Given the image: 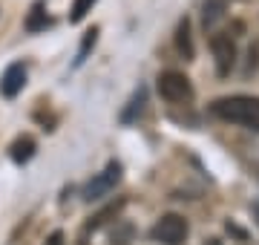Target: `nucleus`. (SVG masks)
Listing matches in <instances>:
<instances>
[{"instance_id": "nucleus-1", "label": "nucleus", "mask_w": 259, "mask_h": 245, "mask_svg": "<svg viewBox=\"0 0 259 245\" xmlns=\"http://www.w3.org/2000/svg\"><path fill=\"white\" fill-rule=\"evenodd\" d=\"M210 113L219 115L222 121L242 124L248 130L259 133V98L253 95H231V98H216L210 104Z\"/></svg>"}, {"instance_id": "nucleus-2", "label": "nucleus", "mask_w": 259, "mask_h": 245, "mask_svg": "<svg viewBox=\"0 0 259 245\" xmlns=\"http://www.w3.org/2000/svg\"><path fill=\"white\" fill-rule=\"evenodd\" d=\"M158 93H161V98L179 104V101H190L193 87H190V81H187L185 72L167 69V72H161V75H158Z\"/></svg>"}, {"instance_id": "nucleus-3", "label": "nucleus", "mask_w": 259, "mask_h": 245, "mask_svg": "<svg viewBox=\"0 0 259 245\" xmlns=\"http://www.w3.org/2000/svg\"><path fill=\"white\" fill-rule=\"evenodd\" d=\"M153 239L161 245H182L187 236V222L179 214H164V217L158 219L156 225H153Z\"/></svg>"}, {"instance_id": "nucleus-4", "label": "nucleus", "mask_w": 259, "mask_h": 245, "mask_svg": "<svg viewBox=\"0 0 259 245\" xmlns=\"http://www.w3.org/2000/svg\"><path fill=\"white\" fill-rule=\"evenodd\" d=\"M118 179H121V165H118V161H110V165H107V168H104L101 173H98V176L83 188V199H87V202L104 199L112 188H115V185H118Z\"/></svg>"}, {"instance_id": "nucleus-5", "label": "nucleus", "mask_w": 259, "mask_h": 245, "mask_svg": "<svg viewBox=\"0 0 259 245\" xmlns=\"http://www.w3.org/2000/svg\"><path fill=\"white\" fill-rule=\"evenodd\" d=\"M210 49H213V58H216V72L219 75H231L233 64H236V44H233L231 35H213L210 38Z\"/></svg>"}, {"instance_id": "nucleus-6", "label": "nucleus", "mask_w": 259, "mask_h": 245, "mask_svg": "<svg viewBox=\"0 0 259 245\" xmlns=\"http://www.w3.org/2000/svg\"><path fill=\"white\" fill-rule=\"evenodd\" d=\"M23 84H26V66L18 61V64L6 66V72L0 78V93L6 95V98H15V95L23 90Z\"/></svg>"}, {"instance_id": "nucleus-7", "label": "nucleus", "mask_w": 259, "mask_h": 245, "mask_svg": "<svg viewBox=\"0 0 259 245\" xmlns=\"http://www.w3.org/2000/svg\"><path fill=\"white\" fill-rule=\"evenodd\" d=\"M176 49L185 55V61L193 58V38H190V18H182L179 20V29H176Z\"/></svg>"}, {"instance_id": "nucleus-8", "label": "nucleus", "mask_w": 259, "mask_h": 245, "mask_svg": "<svg viewBox=\"0 0 259 245\" xmlns=\"http://www.w3.org/2000/svg\"><path fill=\"white\" fill-rule=\"evenodd\" d=\"M32 153H35V139H29V136L15 139V144H12V159L18 161V165L29 161V159H32Z\"/></svg>"}, {"instance_id": "nucleus-9", "label": "nucleus", "mask_w": 259, "mask_h": 245, "mask_svg": "<svg viewBox=\"0 0 259 245\" xmlns=\"http://www.w3.org/2000/svg\"><path fill=\"white\" fill-rule=\"evenodd\" d=\"M47 23H49V18H47V12H44V3H35L32 12H29V18H26V29L29 32H37V29H44Z\"/></svg>"}, {"instance_id": "nucleus-10", "label": "nucleus", "mask_w": 259, "mask_h": 245, "mask_svg": "<svg viewBox=\"0 0 259 245\" xmlns=\"http://www.w3.org/2000/svg\"><path fill=\"white\" fill-rule=\"evenodd\" d=\"M95 3H98V0H75L72 9H69V20H72V23H81V20L87 18V12H93Z\"/></svg>"}, {"instance_id": "nucleus-11", "label": "nucleus", "mask_w": 259, "mask_h": 245, "mask_svg": "<svg viewBox=\"0 0 259 245\" xmlns=\"http://www.w3.org/2000/svg\"><path fill=\"white\" fill-rule=\"evenodd\" d=\"M141 107H144V87H139V93L133 95L130 107L121 113V121H133V118H136V113H141Z\"/></svg>"}, {"instance_id": "nucleus-12", "label": "nucleus", "mask_w": 259, "mask_h": 245, "mask_svg": "<svg viewBox=\"0 0 259 245\" xmlns=\"http://www.w3.org/2000/svg\"><path fill=\"white\" fill-rule=\"evenodd\" d=\"M222 0H207V3H204V26H210L213 20H219L222 18Z\"/></svg>"}, {"instance_id": "nucleus-13", "label": "nucleus", "mask_w": 259, "mask_h": 245, "mask_svg": "<svg viewBox=\"0 0 259 245\" xmlns=\"http://www.w3.org/2000/svg\"><path fill=\"white\" fill-rule=\"evenodd\" d=\"M95 38H98V29H90V32L83 35V44H81V49H78V58H75V64H83V58H87L90 47H95Z\"/></svg>"}, {"instance_id": "nucleus-14", "label": "nucleus", "mask_w": 259, "mask_h": 245, "mask_svg": "<svg viewBox=\"0 0 259 245\" xmlns=\"http://www.w3.org/2000/svg\"><path fill=\"white\" fill-rule=\"evenodd\" d=\"M47 245H64V234H61V231H55V234L47 239Z\"/></svg>"}, {"instance_id": "nucleus-15", "label": "nucleus", "mask_w": 259, "mask_h": 245, "mask_svg": "<svg viewBox=\"0 0 259 245\" xmlns=\"http://www.w3.org/2000/svg\"><path fill=\"white\" fill-rule=\"evenodd\" d=\"M210 245H219V239H210Z\"/></svg>"}]
</instances>
